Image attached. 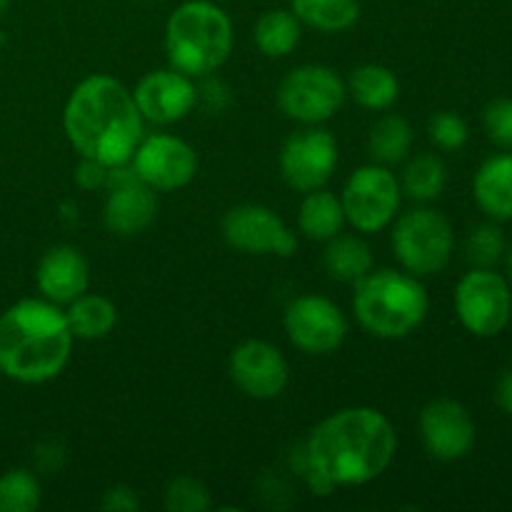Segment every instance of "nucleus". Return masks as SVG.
Returning a JSON list of instances; mask_svg holds the SVG:
<instances>
[{
    "mask_svg": "<svg viewBox=\"0 0 512 512\" xmlns=\"http://www.w3.org/2000/svg\"><path fill=\"white\" fill-rule=\"evenodd\" d=\"M505 240L500 228L495 225H480L473 230L468 240V258L473 260L480 268H490L493 263H498L500 255H503Z\"/></svg>",
    "mask_w": 512,
    "mask_h": 512,
    "instance_id": "c756f323",
    "label": "nucleus"
},
{
    "mask_svg": "<svg viewBox=\"0 0 512 512\" xmlns=\"http://www.w3.org/2000/svg\"><path fill=\"white\" fill-rule=\"evenodd\" d=\"M345 100V85L333 68L300 65L290 70L278 88V105L290 120L318 125L333 118Z\"/></svg>",
    "mask_w": 512,
    "mask_h": 512,
    "instance_id": "6e6552de",
    "label": "nucleus"
},
{
    "mask_svg": "<svg viewBox=\"0 0 512 512\" xmlns=\"http://www.w3.org/2000/svg\"><path fill=\"white\" fill-rule=\"evenodd\" d=\"M155 213H158V200H155L153 188L135 178L110 188L103 220L110 233L128 238V235L143 233L155 220Z\"/></svg>",
    "mask_w": 512,
    "mask_h": 512,
    "instance_id": "a211bd4d",
    "label": "nucleus"
},
{
    "mask_svg": "<svg viewBox=\"0 0 512 512\" xmlns=\"http://www.w3.org/2000/svg\"><path fill=\"white\" fill-rule=\"evenodd\" d=\"M298 225L300 233L308 240L328 243L345 225L343 203H340V198H335L333 193H328L323 188L310 190V193H305L303 203H300Z\"/></svg>",
    "mask_w": 512,
    "mask_h": 512,
    "instance_id": "aec40b11",
    "label": "nucleus"
},
{
    "mask_svg": "<svg viewBox=\"0 0 512 512\" xmlns=\"http://www.w3.org/2000/svg\"><path fill=\"white\" fill-rule=\"evenodd\" d=\"M350 95L368 110H388L400 95L395 73L385 65H360L350 75Z\"/></svg>",
    "mask_w": 512,
    "mask_h": 512,
    "instance_id": "5701e85b",
    "label": "nucleus"
},
{
    "mask_svg": "<svg viewBox=\"0 0 512 512\" xmlns=\"http://www.w3.org/2000/svg\"><path fill=\"white\" fill-rule=\"evenodd\" d=\"M353 310L360 325L378 338H405L428 315V293L410 273L370 270L358 280Z\"/></svg>",
    "mask_w": 512,
    "mask_h": 512,
    "instance_id": "39448f33",
    "label": "nucleus"
},
{
    "mask_svg": "<svg viewBox=\"0 0 512 512\" xmlns=\"http://www.w3.org/2000/svg\"><path fill=\"white\" fill-rule=\"evenodd\" d=\"M495 400H498V405L505 413L512 415V370L500 375L498 388H495Z\"/></svg>",
    "mask_w": 512,
    "mask_h": 512,
    "instance_id": "f704fd0d",
    "label": "nucleus"
},
{
    "mask_svg": "<svg viewBox=\"0 0 512 512\" xmlns=\"http://www.w3.org/2000/svg\"><path fill=\"white\" fill-rule=\"evenodd\" d=\"M108 165L98 163L93 158H83L80 160L78 170H75V183L80 185L83 190H95V188H103L108 183Z\"/></svg>",
    "mask_w": 512,
    "mask_h": 512,
    "instance_id": "473e14b6",
    "label": "nucleus"
},
{
    "mask_svg": "<svg viewBox=\"0 0 512 512\" xmlns=\"http://www.w3.org/2000/svg\"><path fill=\"white\" fill-rule=\"evenodd\" d=\"M290 343L308 355H328L343 345L348 320L333 300L323 295H300L285 310Z\"/></svg>",
    "mask_w": 512,
    "mask_h": 512,
    "instance_id": "9d476101",
    "label": "nucleus"
},
{
    "mask_svg": "<svg viewBox=\"0 0 512 512\" xmlns=\"http://www.w3.org/2000/svg\"><path fill=\"white\" fill-rule=\"evenodd\" d=\"M140 183L153 190H178L195 178L198 155L185 140L175 135H150L140 140L130 158Z\"/></svg>",
    "mask_w": 512,
    "mask_h": 512,
    "instance_id": "ddd939ff",
    "label": "nucleus"
},
{
    "mask_svg": "<svg viewBox=\"0 0 512 512\" xmlns=\"http://www.w3.org/2000/svg\"><path fill=\"white\" fill-rule=\"evenodd\" d=\"M420 435L433 458L460 460L475 445V423L468 410L450 398L433 400L420 413Z\"/></svg>",
    "mask_w": 512,
    "mask_h": 512,
    "instance_id": "4468645a",
    "label": "nucleus"
},
{
    "mask_svg": "<svg viewBox=\"0 0 512 512\" xmlns=\"http://www.w3.org/2000/svg\"><path fill=\"white\" fill-rule=\"evenodd\" d=\"M323 263L333 280H340V283H358L360 278H365L373 270V253L355 235L338 233L335 238L328 240Z\"/></svg>",
    "mask_w": 512,
    "mask_h": 512,
    "instance_id": "4be33fe9",
    "label": "nucleus"
},
{
    "mask_svg": "<svg viewBox=\"0 0 512 512\" xmlns=\"http://www.w3.org/2000/svg\"><path fill=\"white\" fill-rule=\"evenodd\" d=\"M410 145H413V130H410L408 120L400 115H383L370 128L368 150L370 158L378 165L403 163L410 153Z\"/></svg>",
    "mask_w": 512,
    "mask_h": 512,
    "instance_id": "b1692460",
    "label": "nucleus"
},
{
    "mask_svg": "<svg viewBox=\"0 0 512 512\" xmlns=\"http://www.w3.org/2000/svg\"><path fill=\"white\" fill-rule=\"evenodd\" d=\"M233 48V23L220 5L210 0H188L165 25V53L170 68L200 78L228 60Z\"/></svg>",
    "mask_w": 512,
    "mask_h": 512,
    "instance_id": "20e7f679",
    "label": "nucleus"
},
{
    "mask_svg": "<svg viewBox=\"0 0 512 512\" xmlns=\"http://www.w3.org/2000/svg\"><path fill=\"white\" fill-rule=\"evenodd\" d=\"M508 268H510V278H512V253H510V258H508Z\"/></svg>",
    "mask_w": 512,
    "mask_h": 512,
    "instance_id": "e433bc0d",
    "label": "nucleus"
},
{
    "mask_svg": "<svg viewBox=\"0 0 512 512\" xmlns=\"http://www.w3.org/2000/svg\"><path fill=\"white\" fill-rule=\"evenodd\" d=\"M5 8H8V0H0V15L5 13Z\"/></svg>",
    "mask_w": 512,
    "mask_h": 512,
    "instance_id": "c9c22d12",
    "label": "nucleus"
},
{
    "mask_svg": "<svg viewBox=\"0 0 512 512\" xmlns=\"http://www.w3.org/2000/svg\"><path fill=\"white\" fill-rule=\"evenodd\" d=\"M428 130L433 143L443 150H458L468 143V125L455 113L433 115Z\"/></svg>",
    "mask_w": 512,
    "mask_h": 512,
    "instance_id": "7c9ffc66",
    "label": "nucleus"
},
{
    "mask_svg": "<svg viewBox=\"0 0 512 512\" xmlns=\"http://www.w3.org/2000/svg\"><path fill=\"white\" fill-rule=\"evenodd\" d=\"M138 508H140L138 495H135L130 488H125V485H115V488H110L103 498V510L133 512Z\"/></svg>",
    "mask_w": 512,
    "mask_h": 512,
    "instance_id": "72a5a7b5",
    "label": "nucleus"
},
{
    "mask_svg": "<svg viewBox=\"0 0 512 512\" xmlns=\"http://www.w3.org/2000/svg\"><path fill=\"white\" fill-rule=\"evenodd\" d=\"M445 180H448V173H445L443 160L435 158V155H418L405 165L400 188L413 200L425 203V200H435L443 193Z\"/></svg>",
    "mask_w": 512,
    "mask_h": 512,
    "instance_id": "bb28decb",
    "label": "nucleus"
},
{
    "mask_svg": "<svg viewBox=\"0 0 512 512\" xmlns=\"http://www.w3.org/2000/svg\"><path fill=\"white\" fill-rule=\"evenodd\" d=\"M300 43V20L290 10H268L255 23V45L268 58H285Z\"/></svg>",
    "mask_w": 512,
    "mask_h": 512,
    "instance_id": "a878e982",
    "label": "nucleus"
},
{
    "mask_svg": "<svg viewBox=\"0 0 512 512\" xmlns=\"http://www.w3.org/2000/svg\"><path fill=\"white\" fill-rule=\"evenodd\" d=\"M65 135L83 158L130 163L143 140V115L133 93L110 75H90L70 93L63 113Z\"/></svg>",
    "mask_w": 512,
    "mask_h": 512,
    "instance_id": "f03ea898",
    "label": "nucleus"
},
{
    "mask_svg": "<svg viewBox=\"0 0 512 512\" xmlns=\"http://www.w3.org/2000/svg\"><path fill=\"white\" fill-rule=\"evenodd\" d=\"M300 23L323 33H340L358 23L360 0H293Z\"/></svg>",
    "mask_w": 512,
    "mask_h": 512,
    "instance_id": "393cba45",
    "label": "nucleus"
},
{
    "mask_svg": "<svg viewBox=\"0 0 512 512\" xmlns=\"http://www.w3.org/2000/svg\"><path fill=\"white\" fill-rule=\"evenodd\" d=\"M165 508L170 512H205L210 508V495L200 480L178 475L165 490Z\"/></svg>",
    "mask_w": 512,
    "mask_h": 512,
    "instance_id": "c85d7f7f",
    "label": "nucleus"
},
{
    "mask_svg": "<svg viewBox=\"0 0 512 512\" xmlns=\"http://www.w3.org/2000/svg\"><path fill=\"white\" fill-rule=\"evenodd\" d=\"M40 505V483L28 470L0 475V512H33Z\"/></svg>",
    "mask_w": 512,
    "mask_h": 512,
    "instance_id": "cd10ccee",
    "label": "nucleus"
},
{
    "mask_svg": "<svg viewBox=\"0 0 512 512\" xmlns=\"http://www.w3.org/2000/svg\"><path fill=\"white\" fill-rule=\"evenodd\" d=\"M35 280H38V290L45 295V300L55 305L73 303L78 295L88 293V260L73 245H55L40 260Z\"/></svg>",
    "mask_w": 512,
    "mask_h": 512,
    "instance_id": "f3484780",
    "label": "nucleus"
},
{
    "mask_svg": "<svg viewBox=\"0 0 512 512\" xmlns=\"http://www.w3.org/2000/svg\"><path fill=\"white\" fill-rule=\"evenodd\" d=\"M453 228L430 208L408 210L393 228V250L403 268L415 278L440 273L453 255Z\"/></svg>",
    "mask_w": 512,
    "mask_h": 512,
    "instance_id": "423d86ee",
    "label": "nucleus"
},
{
    "mask_svg": "<svg viewBox=\"0 0 512 512\" xmlns=\"http://www.w3.org/2000/svg\"><path fill=\"white\" fill-rule=\"evenodd\" d=\"M73 340L55 303L20 300L0 315V373L23 385L48 383L68 365Z\"/></svg>",
    "mask_w": 512,
    "mask_h": 512,
    "instance_id": "7ed1b4c3",
    "label": "nucleus"
},
{
    "mask_svg": "<svg viewBox=\"0 0 512 512\" xmlns=\"http://www.w3.org/2000/svg\"><path fill=\"white\" fill-rule=\"evenodd\" d=\"M338 165V143L325 128H305L290 135L280 150V173L298 193L323 188Z\"/></svg>",
    "mask_w": 512,
    "mask_h": 512,
    "instance_id": "9b49d317",
    "label": "nucleus"
},
{
    "mask_svg": "<svg viewBox=\"0 0 512 512\" xmlns=\"http://www.w3.org/2000/svg\"><path fill=\"white\" fill-rule=\"evenodd\" d=\"M230 378L250 398H278L288 385V363L275 345L248 340L230 355Z\"/></svg>",
    "mask_w": 512,
    "mask_h": 512,
    "instance_id": "2eb2a0df",
    "label": "nucleus"
},
{
    "mask_svg": "<svg viewBox=\"0 0 512 512\" xmlns=\"http://www.w3.org/2000/svg\"><path fill=\"white\" fill-rule=\"evenodd\" d=\"M455 310L470 333L493 338L510 323L512 295L508 283L488 268L473 270L455 288Z\"/></svg>",
    "mask_w": 512,
    "mask_h": 512,
    "instance_id": "1a4fd4ad",
    "label": "nucleus"
},
{
    "mask_svg": "<svg viewBox=\"0 0 512 512\" xmlns=\"http://www.w3.org/2000/svg\"><path fill=\"white\" fill-rule=\"evenodd\" d=\"M400 180L385 165H363L343 188L345 220L360 233H380L395 220L400 208Z\"/></svg>",
    "mask_w": 512,
    "mask_h": 512,
    "instance_id": "0eeeda50",
    "label": "nucleus"
},
{
    "mask_svg": "<svg viewBox=\"0 0 512 512\" xmlns=\"http://www.w3.org/2000/svg\"><path fill=\"white\" fill-rule=\"evenodd\" d=\"M473 190L483 213L495 220H512V153L485 160Z\"/></svg>",
    "mask_w": 512,
    "mask_h": 512,
    "instance_id": "6ab92c4d",
    "label": "nucleus"
},
{
    "mask_svg": "<svg viewBox=\"0 0 512 512\" xmlns=\"http://www.w3.org/2000/svg\"><path fill=\"white\" fill-rule=\"evenodd\" d=\"M143 120L168 125L183 120L198 103V88L180 70H155L138 83L133 93Z\"/></svg>",
    "mask_w": 512,
    "mask_h": 512,
    "instance_id": "dca6fc26",
    "label": "nucleus"
},
{
    "mask_svg": "<svg viewBox=\"0 0 512 512\" xmlns=\"http://www.w3.org/2000/svg\"><path fill=\"white\" fill-rule=\"evenodd\" d=\"M485 130H488L490 138L495 140L503 148H512V100L500 98L485 108L483 113Z\"/></svg>",
    "mask_w": 512,
    "mask_h": 512,
    "instance_id": "2f4dec72",
    "label": "nucleus"
},
{
    "mask_svg": "<svg viewBox=\"0 0 512 512\" xmlns=\"http://www.w3.org/2000/svg\"><path fill=\"white\" fill-rule=\"evenodd\" d=\"M223 238L235 250L290 258L298 248L293 230L265 205H238L223 218Z\"/></svg>",
    "mask_w": 512,
    "mask_h": 512,
    "instance_id": "f8f14e48",
    "label": "nucleus"
},
{
    "mask_svg": "<svg viewBox=\"0 0 512 512\" xmlns=\"http://www.w3.org/2000/svg\"><path fill=\"white\" fill-rule=\"evenodd\" d=\"M70 308L65 310V320L78 340H100L115 328L118 323V308L103 295H78Z\"/></svg>",
    "mask_w": 512,
    "mask_h": 512,
    "instance_id": "412c9836",
    "label": "nucleus"
},
{
    "mask_svg": "<svg viewBox=\"0 0 512 512\" xmlns=\"http://www.w3.org/2000/svg\"><path fill=\"white\" fill-rule=\"evenodd\" d=\"M398 435L375 408H348L325 418L305 443L313 485L328 495L335 485H365L393 463Z\"/></svg>",
    "mask_w": 512,
    "mask_h": 512,
    "instance_id": "f257e3e1",
    "label": "nucleus"
}]
</instances>
